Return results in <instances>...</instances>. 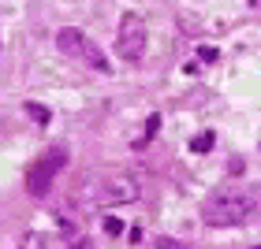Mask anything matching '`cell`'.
<instances>
[{
  "label": "cell",
  "instance_id": "52a82bcc",
  "mask_svg": "<svg viewBox=\"0 0 261 249\" xmlns=\"http://www.w3.org/2000/svg\"><path fill=\"white\" fill-rule=\"evenodd\" d=\"M157 127H161V119H157V115H149V123H146V134H142V138L135 141V149H146V145H149V138L157 134Z\"/></svg>",
  "mask_w": 261,
  "mask_h": 249
},
{
  "label": "cell",
  "instance_id": "5b68a950",
  "mask_svg": "<svg viewBox=\"0 0 261 249\" xmlns=\"http://www.w3.org/2000/svg\"><path fill=\"white\" fill-rule=\"evenodd\" d=\"M142 194V179L130 171H112V175H101L97 182V197L109 201V205H127Z\"/></svg>",
  "mask_w": 261,
  "mask_h": 249
},
{
  "label": "cell",
  "instance_id": "ba28073f",
  "mask_svg": "<svg viewBox=\"0 0 261 249\" xmlns=\"http://www.w3.org/2000/svg\"><path fill=\"white\" fill-rule=\"evenodd\" d=\"M191 149H194V152H209V149H213V134H209V130H205V134H198V138L191 141Z\"/></svg>",
  "mask_w": 261,
  "mask_h": 249
},
{
  "label": "cell",
  "instance_id": "277c9868",
  "mask_svg": "<svg viewBox=\"0 0 261 249\" xmlns=\"http://www.w3.org/2000/svg\"><path fill=\"white\" fill-rule=\"evenodd\" d=\"M116 52H120L127 64H138L142 52H146V22H142L135 11H127V15L120 19V30H116Z\"/></svg>",
  "mask_w": 261,
  "mask_h": 249
},
{
  "label": "cell",
  "instance_id": "7a4b0ae2",
  "mask_svg": "<svg viewBox=\"0 0 261 249\" xmlns=\"http://www.w3.org/2000/svg\"><path fill=\"white\" fill-rule=\"evenodd\" d=\"M64 164H67V149L64 145H53L45 157H38L30 164V171H27V194L30 197H49L53 179L64 171Z\"/></svg>",
  "mask_w": 261,
  "mask_h": 249
},
{
  "label": "cell",
  "instance_id": "9c48e42d",
  "mask_svg": "<svg viewBox=\"0 0 261 249\" xmlns=\"http://www.w3.org/2000/svg\"><path fill=\"white\" fill-rule=\"evenodd\" d=\"M120 231H123L120 220H116V216H105V234H109V238H120Z\"/></svg>",
  "mask_w": 261,
  "mask_h": 249
},
{
  "label": "cell",
  "instance_id": "30bf717a",
  "mask_svg": "<svg viewBox=\"0 0 261 249\" xmlns=\"http://www.w3.org/2000/svg\"><path fill=\"white\" fill-rule=\"evenodd\" d=\"M157 249H191V245H187V242H175V238H161Z\"/></svg>",
  "mask_w": 261,
  "mask_h": 249
},
{
  "label": "cell",
  "instance_id": "8fae6325",
  "mask_svg": "<svg viewBox=\"0 0 261 249\" xmlns=\"http://www.w3.org/2000/svg\"><path fill=\"white\" fill-rule=\"evenodd\" d=\"M228 171H231V175H243V157H231V160H228Z\"/></svg>",
  "mask_w": 261,
  "mask_h": 249
},
{
  "label": "cell",
  "instance_id": "3957f363",
  "mask_svg": "<svg viewBox=\"0 0 261 249\" xmlns=\"http://www.w3.org/2000/svg\"><path fill=\"white\" fill-rule=\"evenodd\" d=\"M56 49H60L64 56H71V60H86L90 67L97 71H109V60H105V52L93 45L86 34H82L79 26H64L60 34H56Z\"/></svg>",
  "mask_w": 261,
  "mask_h": 249
},
{
  "label": "cell",
  "instance_id": "7c38bea8",
  "mask_svg": "<svg viewBox=\"0 0 261 249\" xmlns=\"http://www.w3.org/2000/svg\"><path fill=\"white\" fill-rule=\"evenodd\" d=\"M198 56H201V60H205V64H213V60H217V49H201Z\"/></svg>",
  "mask_w": 261,
  "mask_h": 249
},
{
  "label": "cell",
  "instance_id": "6da1fadb",
  "mask_svg": "<svg viewBox=\"0 0 261 249\" xmlns=\"http://www.w3.org/2000/svg\"><path fill=\"white\" fill-rule=\"evenodd\" d=\"M257 216V201L246 194H228V197H213L201 205V220L209 227H239Z\"/></svg>",
  "mask_w": 261,
  "mask_h": 249
},
{
  "label": "cell",
  "instance_id": "8992f818",
  "mask_svg": "<svg viewBox=\"0 0 261 249\" xmlns=\"http://www.w3.org/2000/svg\"><path fill=\"white\" fill-rule=\"evenodd\" d=\"M27 115H30L34 123H41V127H45V123L53 119V112L45 108V104H38V101H27Z\"/></svg>",
  "mask_w": 261,
  "mask_h": 249
}]
</instances>
